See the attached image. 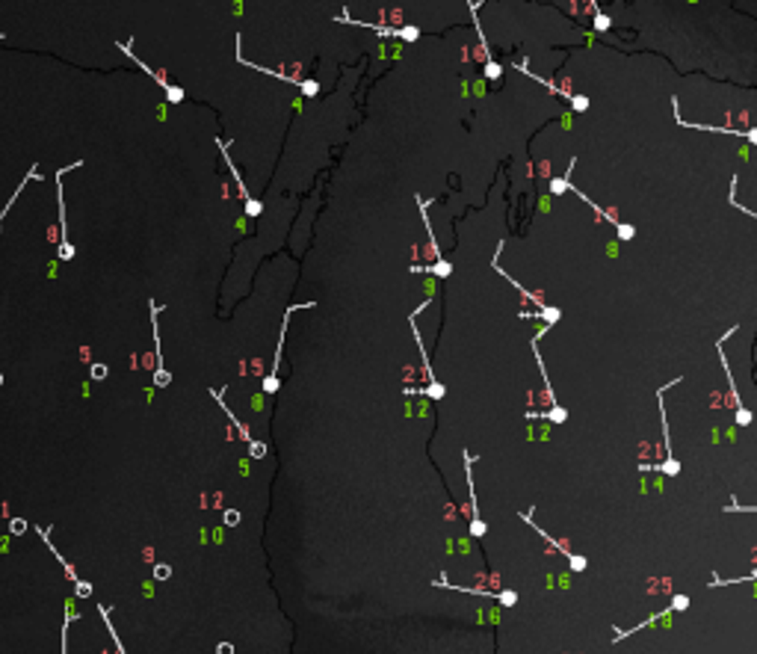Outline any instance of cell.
Here are the masks:
<instances>
[{"label": "cell", "instance_id": "9c48e42d", "mask_svg": "<svg viewBox=\"0 0 757 654\" xmlns=\"http://www.w3.org/2000/svg\"><path fill=\"white\" fill-rule=\"evenodd\" d=\"M264 453H267V447L260 444V441H252V456H255V459H260Z\"/></svg>", "mask_w": 757, "mask_h": 654}, {"label": "cell", "instance_id": "5b68a950", "mask_svg": "<svg viewBox=\"0 0 757 654\" xmlns=\"http://www.w3.org/2000/svg\"><path fill=\"white\" fill-rule=\"evenodd\" d=\"M92 592H95V589H92L89 581H77L74 583V598H92Z\"/></svg>", "mask_w": 757, "mask_h": 654}, {"label": "cell", "instance_id": "277c9868", "mask_svg": "<svg viewBox=\"0 0 757 654\" xmlns=\"http://www.w3.org/2000/svg\"><path fill=\"white\" fill-rule=\"evenodd\" d=\"M30 530V521L27 519H9V533L12 536H24Z\"/></svg>", "mask_w": 757, "mask_h": 654}, {"label": "cell", "instance_id": "6da1fadb", "mask_svg": "<svg viewBox=\"0 0 757 654\" xmlns=\"http://www.w3.org/2000/svg\"><path fill=\"white\" fill-rule=\"evenodd\" d=\"M80 163H74V166H66V169H59L56 172V195H59V261H71L74 258V246H71V240H68V219H66V202H63V178L68 169H77Z\"/></svg>", "mask_w": 757, "mask_h": 654}, {"label": "cell", "instance_id": "ba28073f", "mask_svg": "<svg viewBox=\"0 0 757 654\" xmlns=\"http://www.w3.org/2000/svg\"><path fill=\"white\" fill-rule=\"evenodd\" d=\"M225 524H228V527L240 524V512H231V509H228V512H225Z\"/></svg>", "mask_w": 757, "mask_h": 654}, {"label": "cell", "instance_id": "3957f363", "mask_svg": "<svg viewBox=\"0 0 757 654\" xmlns=\"http://www.w3.org/2000/svg\"><path fill=\"white\" fill-rule=\"evenodd\" d=\"M36 178H39V166H33V169H30V172H27V178H24V181H21V184H18V190H15V193H12V199H9V202H6V205H4V207H0V222H4V217H6V214H9V207H12V205H15V202H18V195H21V193H24V187H27V184H30V181H36Z\"/></svg>", "mask_w": 757, "mask_h": 654}, {"label": "cell", "instance_id": "30bf717a", "mask_svg": "<svg viewBox=\"0 0 757 654\" xmlns=\"http://www.w3.org/2000/svg\"><path fill=\"white\" fill-rule=\"evenodd\" d=\"M302 92H305V95H317V83H314V80H305V83H302Z\"/></svg>", "mask_w": 757, "mask_h": 654}, {"label": "cell", "instance_id": "8fae6325", "mask_svg": "<svg viewBox=\"0 0 757 654\" xmlns=\"http://www.w3.org/2000/svg\"><path fill=\"white\" fill-rule=\"evenodd\" d=\"M219 654H231V646H228V643H222V646H219Z\"/></svg>", "mask_w": 757, "mask_h": 654}, {"label": "cell", "instance_id": "7a4b0ae2", "mask_svg": "<svg viewBox=\"0 0 757 654\" xmlns=\"http://www.w3.org/2000/svg\"><path fill=\"white\" fill-rule=\"evenodd\" d=\"M151 305V329H154V344H157V370H154V385L157 388H166L169 382H172V373H169L163 368V353H160V326H157V314L163 311L157 302H148Z\"/></svg>", "mask_w": 757, "mask_h": 654}, {"label": "cell", "instance_id": "52a82bcc", "mask_svg": "<svg viewBox=\"0 0 757 654\" xmlns=\"http://www.w3.org/2000/svg\"><path fill=\"white\" fill-rule=\"evenodd\" d=\"M107 373H110V370H107V364H92V370H89V376L95 379V382H101V379H107Z\"/></svg>", "mask_w": 757, "mask_h": 654}, {"label": "cell", "instance_id": "7c38bea8", "mask_svg": "<svg viewBox=\"0 0 757 654\" xmlns=\"http://www.w3.org/2000/svg\"><path fill=\"white\" fill-rule=\"evenodd\" d=\"M0 385H4V373H0Z\"/></svg>", "mask_w": 757, "mask_h": 654}, {"label": "cell", "instance_id": "8992f818", "mask_svg": "<svg viewBox=\"0 0 757 654\" xmlns=\"http://www.w3.org/2000/svg\"><path fill=\"white\" fill-rule=\"evenodd\" d=\"M169 577H172V566L157 562V566H154V581H169Z\"/></svg>", "mask_w": 757, "mask_h": 654}]
</instances>
